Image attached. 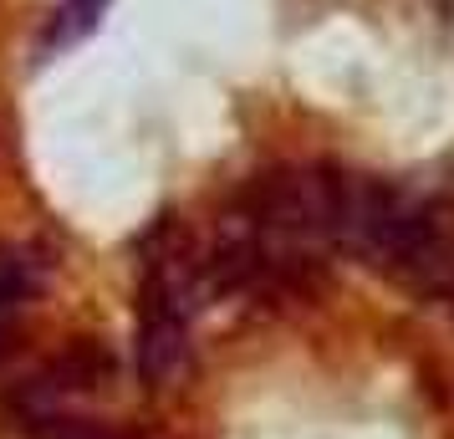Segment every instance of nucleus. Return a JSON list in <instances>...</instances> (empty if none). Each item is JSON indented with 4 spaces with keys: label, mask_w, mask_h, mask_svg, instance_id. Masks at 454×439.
<instances>
[{
    "label": "nucleus",
    "mask_w": 454,
    "mask_h": 439,
    "mask_svg": "<svg viewBox=\"0 0 454 439\" xmlns=\"http://www.w3.org/2000/svg\"><path fill=\"white\" fill-rule=\"evenodd\" d=\"M11 429L21 439H133L123 429L103 424L98 414L87 409H46V414H21L11 419Z\"/></svg>",
    "instance_id": "4"
},
{
    "label": "nucleus",
    "mask_w": 454,
    "mask_h": 439,
    "mask_svg": "<svg viewBox=\"0 0 454 439\" xmlns=\"http://www.w3.org/2000/svg\"><path fill=\"white\" fill-rule=\"evenodd\" d=\"M103 378H107V357L98 348L77 342V348L57 353L51 363L31 368L26 378H16L0 398V409H5V419L46 414V409H82L87 398L103 388Z\"/></svg>",
    "instance_id": "2"
},
{
    "label": "nucleus",
    "mask_w": 454,
    "mask_h": 439,
    "mask_svg": "<svg viewBox=\"0 0 454 439\" xmlns=\"http://www.w3.org/2000/svg\"><path fill=\"white\" fill-rule=\"evenodd\" d=\"M103 11H107V0H62V5L51 11V21H46L42 51L57 57V51H67V46H77L82 36H92L98 21H103Z\"/></svg>",
    "instance_id": "5"
},
{
    "label": "nucleus",
    "mask_w": 454,
    "mask_h": 439,
    "mask_svg": "<svg viewBox=\"0 0 454 439\" xmlns=\"http://www.w3.org/2000/svg\"><path fill=\"white\" fill-rule=\"evenodd\" d=\"M36 286H42V255L31 246L0 240V322H16Z\"/></svg>",
    "instance_id": "3"
},
{
    "label": "nucleus",
    "mask_w": 454,
    "mask_h": 439,
    "mask_svg": "<svg viewBox=\"0 0 454 439\" xmlns=\"http://www.w3.org/2000/svg\"><path fill=\"white\" fill-rule=\"evenodd\" d=\"M444 296H454V281H450V292H444Z\"/></svg>",
    "instance_id": "7"
},
{
    "label": "nucleus",
    "mask_w": 454,
    "mask_h": 439,
    "mask_svg": "<svg viewBox=\"0 0 454 439\" xmlns=\"http://www.w3.org/2000/svg\"><path fill=\"white\" fill-rule=\"evenodd\" d=\"M200 296L205 292H200L194 255L179 240H168L159 225V246L148 251L144 286H138V378L148 388H164L184 373Z\"/></svg>",
    "instance_id": "1"
},
{
    "label": "nucleus",
    "mask_w": 454,
    "mask_h": 439,
    "mask_svg": "<svg viewBox=\"0 0 454 439\" xmlns=\"http://www.w3.org/2000/svg\"><path fill=\"white\" fill-rule=\"evenodd\" d=\"M16 353V322H0V363Z\"/></svg>",
    "instance_id": "6"
}]
</instances>
